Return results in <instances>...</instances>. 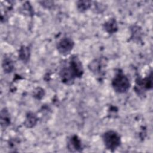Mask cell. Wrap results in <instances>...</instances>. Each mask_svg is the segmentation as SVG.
Returning a JSON list of instances; mask_svg holds the SVG:
<instances>
[{
	"label": "cell",
	"mask_w": 153,
	"mask_h": 153,
	"mask_svg": "<svg viewBox=\"0 0 153 153\" xmlns=\"http://www.w3.org/2000/svg\"><path fill=\"white\" fill-rule=\"evenodd\" d=\"M111 85L115 92L125 93L127 92L130 87V82L123 72L118 70L112 79Z\"/></svg>",
	"instance_id": "cell-1"
},
{
	"label": "cell",
	"mask_w": 153,
	"mask_h": 153,
	"mask_svg": "<svg viewBox=\"0 0 153 153\" xmlns=\"http://www.w3.org/2000/svg\"><path fill=\"white\" fill-rule=\"evenodd\" d=\"M102 137L105 147L112 152L115 151L121 145V136L114 130H111L105 132Z\"/></svg>",
	"instance_id": "cell-2"
},
{
	"label": "cell",
	"mask_w": 153,
	"mask_h": 153,
	"mask_svg": "<svg viewBox=\"0 0 153 153\" xmlns=\"http://www.w3.org/2000/svg\"><path fill=\"white\" fill-rule=\"evenodd\" d=\"M108 60L105 57H99L92 60L88 65L89 70L99 78L104 76L106 74V68Z\"/></svg>",
	"instance_id": "cell-3"
},
{
	"label": "cell",
	"mask_w": 153,
	"mask_h": 153,
	"mask_svg": "<svg viewBox=\"0 0 153 153\" xmlns=\"http://www.w3.org/2000/svg\"><path fill=\"white\" fill-rule=\"evenodd\" d=\"M68 68L75 78H80L84 74V68L81 61L76 55H72L68 60Z\"/></svg>",
	"instance_id": "cell-4"
},
{
	"label": "cell",
	"mask_w": 153,
	"mask_h": 153,
	"mask_svg": "<svg viewBox=\"0 0 153 153\" xmlns=\"http://www.w3.org/2000/svg\"><path fill=\"white\" fill-rule=\"evenodd\" d=\"M152 87V72L144 78H137L136 79V85L134 90L138 95H143V93L147 90H150Z\"/></svg>",
	"instance_id": "cell-5"
},
{
	"label": "cell",
	"mask_w": 153,
	"mask_h": 153,
	"mask_svg": "<svg viewBox=\"0 0 153 153\" xmlns=\"http://www.w3.org/2000/svg\"><path fill=\"white\" fill-rule=\"evenodd\" d=\"M74 45V41L72 38L69 37H64L57 42L56 47L58 52L60 54L66 56L72 50Z\"/></svg>",
	"instance_id": "cell-6"
},
{
	"label": "cell",
	"mask_w": 153,
	"mask_h": 153,
	"mask_svg": "<svg viewBox=\"0 0 153 153\" xmlns=\"http://www.w3.org/2000/svg\"><path fill=\"white\" fill-rule=\"evenodd\" d=\"M66 147L70 152H81L83 149L82 142L80 138L76 134H73L68 137Z\"/></svg>",
	"instance_id": "cell-7"
},
{
	"label": "cell",
	"mask_w": 153,
	"mask_h": 153,
	"mask_svg": "<svg viewBox=\"0 0 153 153\" xmlns=\"http://www.w3.org/2000/svg\"><path fill=\"white\" fill-rule=\"evenodd\" d=\"M59 76L61 81L66 85H72L75 82V78L72 75L67 66L66 65H65L60 69L59 72Z\"/></svg>",
	"instance_id": "cell-8"
},
{
	"label": "cell",
	"mask_w": 153,
	"mask_h": 153,
	"mask_svg": "<svg viewBox=\"0 0 153 153\" xmlns=\"http://www.w3.org/2000/svg\"><path fill=\"white\" fill-rule=\"evenodd\" d=\"M103 29L109 34H113L118 30V24L115 18H111L103 24Z\"/></svg>",
	"instance_id": "cell-9"
},
{
	"label": "cell",
	"mask_w": 153,
	"mask_h": 153,
	"mask_svg": "<svg viewBox=\"0 0 153 153\" xmlns=\"http://www.w3.org/2000/svg\"><path fill=\"white\" fill-rule=\"evenodd\" d=\"M1 126L2 129H5L11 122V118L10 113L6 108H4L1 111Z\"/></svg>",
	"instance_id": "cell-10"
},
{
	"label": "cell",
	"mask_w": 153,
	"mask_h": 153,
	"mask_svg": "<svg viewBox=\"0 0 153 153\" xmlns=\"http://www.w3.org/2000/svg\"><path fill=\"white\" fill-rule=\"evenodd\" d=\"M38 120V119L36 115L33 112H29L26 114L24 121V126L27 128H32L36 124Z\"/></svg>",
	"instance_id": "cell-11"
},
{
	"label": "cell",
	"mask_w": 153,
	"mask_h": 153,
	"mask_svg": "<svg viewBox=\"0 0 153 153\" xmlns=\"http://www.w3.org/2000/svg\"><path fill=\"white\" fill-rule=\"evenodd\" d=\"M30 56V50L29 47L23 45L19 51V59L23 63H27L29 60Z\"/></svg>",
	"instance_id": "cell-12"
},
{
	"label": "cell",
	"mask_w": 153,
	"mask_h": 153,
	"mask_svg": "<svg viewBox=\"0 0 153 153\" xmlns=\"http://www.w3.org/2000/svg\"><path fill=\"white\" fill-rule=\"evenodd\" d=\"M2 66L5 73H11L13 72L14 68V62L10 57H4L2 61Z\"/></svg>",
	"instance_id": "cell-13"
},
{
	"label": "cell",
	"mask_w": 153,
	"mask_h": 153,
	"mask_svg": "<svg viewBox=\"0 0 153 153\" xmlns=\"http://www.w3.org/2000/svg\"><path fill=\"white\" fill-rule=\"evenodd\" d=\"M91 2L89 1H79L77 2V8L80 12H84L91 7Z\"/></svg>",
	"instance_id": "cell-14"
},
{
	"label": "cell",
	"mask_w": 153,
	"mask_h": 153,
	"mask_svg": "<svg viewBox=\"0 0 153 153\" xmlns=\"http://www.w3.org/2000/svg\"><path fill=\"white\" fill-rule=\"evenodd\" d=\"M22 11H23V13L27 14V16L33 14V9L32 8V6L28 2H26L25 4H23L22 8Z\"/></svg>",
	"instance_id": "cell-15"
},
{
	"label": "cell",
	"mask_w": 153,
	"mask_h": 153,
	"mask_svg": "<svg viewBox=\"0 0 153 153\" xmlns=\"http://www.w3.org/2000/svg\"><path fill=\"white\" fill-rule=\"evenodd\" d=\"M44 90L42 88L40 87H38L35 90L33 96L35 98L38 99H41L44 96Z\"/></svg>",
	"instance_id": "cell-16"
},
{
	"label": "cell",
	"mask_w": 153,
	"mask_h": 153,
	"mask_svg": "<svg viewBox=\"0 0 153 153\" xmlns=\"http://www.w3.org/2000/svg\"><path fill=\"white\" fill-rule=\"evenodd\" d=\"M39 2L41 3V4L43 7H44L45 8H49L53 4V1H40Z\"/></svg>",
	"instance_id": "cell-17"
}]
</instances>
